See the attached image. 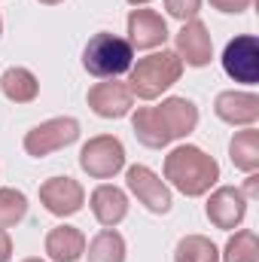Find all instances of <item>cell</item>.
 <instances>
[{"mask_svg": "<svg viewBox=\"0 0 259 262\" xmlns=\"http://www.w3.org/2000/svg\"><path fill=\"white\" fill-rule=\"evenodd\" d=\"M82 256H89V262H125V238L116 229H101Z\"/></svg>", "mask_w": 259, "mask_h": 262, "instance_id": "19", "label": "cell"}, {"mask_svg": "<svg viewBox=\"0 0 259 262\" xmlns=\"http://www.w3.org/2000/svg\"><path fill=\"white\" fill-rule=\"evenodd\" d=\"M28 216V198L18 189H0V229L18 226Z\"/></svg>", "mask_w": 259, "mask_h": 262, "instance_id": "22", "label": "cell"}, {"mask_svg": "<svg viewBox=\"0 0 259 262\" xmlns=\"http://www.w3.org/2000/svg\"><path fill=\"white\" fill-rule=\"evenodd\" d=\"M180 76H183V61L177 58V52L159 49V52H149V55L137 58V64H131L128 89H131V95L140 98V101H156Z\"/></svg>", "mask_w": 259, "mask_h": 262, "instance_id": "3", "label": "cell"}, {"mask_svg": "<svg viewBox=\"0 0 259 262\" xmlns=\"http://www.w3.org/2000/svg\"><path fill=\"white\" fill-rule=\"evenodd\" d=\"M174 43H177V58L189 67H204L213 58V40H210V31L201 18L183 21Z\"/></svg>", "mask_w": 259, "mask_h": 262, "instance_id": "11", "label": "cell"}, {"mask_svg": "<svg viewBox=\"0 0 259 262\" xmlns=\"http://www.w3.org/2000/svg\"><path fill=\"white\" fill-rule=\"evenodd\" d=\"M131 64H134L131 43L119 34H110V31L95 34L82 49V67L98 79H116V76L128 73Z\"/></svg>", "mask_w": 259, "mask_h": 262, "instance_id": "4", "label": "cell"}, {"mask_svg": "<svg viewBox=\"0 0 259 262\" xmlns=\"http://www.w3.org/2000/svg\"><path fill=\"white\" fill-rule=\"evenodd\" d=\"M79 168L95 180H110L125 168V146L113 134H98L79 149Z\"/></svg>", "mask_w": 259, "mask_h": 262, "instance_id": "5", "label": "cell"}, {"mask_svg": "<svg viewBox=\"0 0 259 262\" xmlns=\"http://www.w3.org/2000/svg\"><path fill=\"white\" fill-rule=\"evenodd\" d=\"M213 113L229 125H253L259 119V98L253 92H235V89L220 92L213 101Z\"/></svg>", "mask_w": 259, "mask_h": 262, "instance_id": "14", "label": "cell"}, {"mask_svg": "<svg viewBox=\"0 0 259 262\" xmlns=\"http://www.w3.org/2000/svg\"><path fill=\"white\" fill-rule=\"evenodd\" d=\"M40 3H46V6H55V3H61V0H40Z\"/></svg>", "mask_w": 259, "mask_h": 262, "instance_id": "28", "label": "cell"}, {"mask_svg": "<svg viewBox=\"0 0 259 262\" xmlns=\"http://www.w3.org/2000/svg\"><path fill=\"white\" fill-rule=\"evenodd\" d=\"M223 262H259V238L253 229H241L226 241Z\"/></svg>", "mask_w": 259, "mask_h": 262, "instance_id": "21", "label": "cell"}, {"mask_svg": "<svg viewBox=\"0 0 259 262\" xmlns=\"http://www.w3.org/2000/svg\"><path fill=\"white\" fill-rule=\"evenodd\" d=\"M223 70L235 82H259V43L253 34H241L226 43L223 49Z\"/></svg>", "mask_w": 259, "mask_h": 262, "instance_id": "7", "label": "cell"}, {"mask_svg": "<svg viewBox=\"0 0 259 262\" xmlns=\"http://www.w3.org/2000/svg\"><path fill=\"white\" fill-rule=\"evenodd\" d=\"M0 92L15 104H31L40 95V82L28 67H9L0 76Z\"/></svg>", "mask_w": 259, "mask_h": 262, "instance_id": "17", "label": "cell"}, {"mask_svg": "<svg viewBox=\"0 0 259 262\" xmlns=\"http://www.w3.org/2000/svg\"><path fill=\"white\" fill-rule=\"evenodd\" d=\"M12 259V238L6 235V229H0V262Z\"/></svg>", "mask_w": 259, "mask_h": 262, "instance_id": "25", "label": "cell"}, {"mask_svg": "<svg viewBox=\"0 0 259 262\" xmlns=\"http://www.w3.org/2000/svg\"><path fill=\"white\" fill-rule=\"evenodd\" d=\"M0 34H3V18H0Z\"/></svg>", "mask_w": 259, "mask_h": 262, "instance_id": "30", "label": "cell"}, {"mask_svg": "<svg viewBox=\"0 0 259 262\" xmlns=\"http://www.w3.org/2000/svg\"><path fill=\"white\" fill-rule=\"evenodd\" d=\"M174 262H220V250L204 235H186L174 247Z\"/></svg>", "mask_w": 259, "mask_h": 262, "instance_id": "20", "label": "cell"}, {"mask_svg": "<svg viewBox=\"0 0 259 262\" xmlns=\"http://www.w3.org/2000/svg\"><path fill=\"white\" fill-rule=\"evenodd\" d=\"M256 180H259L256 174H250V177H247V189H244V198H247V195H250V198L256 195Z\"/></svg>", "mask_w": 259, "mask_h": 262, "instance_id": "26", "label": "cell"}, {"mask_svg": "<svg viewBox=\"0 0 259 262\" xmlns=\"http://www.w3.org/2000/svg\"><path fill=\"white\" fill-rule=\"evenodd\" d=\"M229 159L238 171H247L253 174L259 168V131L256 128H247L238 131L232 140H229Z\"/></svg>", "mask_w": 259, "mask_h": 262, "instance_id": "18", "label": "cell"}, {"mask_svg": "<svg viewBox=\"0 0 259 262\" xmlns=\"http://www.w3.org/2000/svg\"><path fill=\"white\" fill-rule=\"evenodd\" d=\"M21 262H43V259H37V256H31V259H21Z\"/></svg>", "mask_w": 259, "mask_h": 262, "instance_id": "29", "label": "cell"}, {"mask_svg": "<svg viewBox=\"0 0 259 262\" xmlns=\"http://www.w3.org/2000/svg\"><path fill=\"white\" fill-rule=\"evenodd\" d=\"M204 213H207V220H210L217 229L232 232V229H238V226L244 223V216H247V198H244L241 189H235V186H220V189L210 192L207 204H204Z\"/></svg>", "mask_w": 259, "mask_h": 262, "instance_id": "10", "label": "cell"}, {"mask_svg": "<svg viewBox=\"0 0 259 262\" xmlns=\"http://www.w3.org/2000/svg\"><path fill=\"white\" fill-rule=\"evenodd\" d=\"M76 140H79V122L73 116H55V119L34 125L25 134V152L34 159H43V156H52Z\"/></svg>", "mask_w": 259, "mask_h": 262, "instance_id": "6", "label": "cell"}, {"mask_svg": "<svg viewBox=\"0 0 259 262\" xmlns=\"http://www.w3.org/2000/svg\"><path fill=\"white\" fill-rule=\"evenodd\" d=\"M165 9L177 21H192V18H198L201 0H165Z\"/></svg>", "mask_w": 259, "mask_h": 262, "instance_id": "23", "label": "cell"}, {"mask_svg": "<svg viewBox=\"0 0 259 262\" xmlns=\"http://www.w3.org/2000/svg\"><path fill=\"white\" fill-rule=\"evenodd\" d=\"M125 183H128L131 195L137 198L146 210H153V213H168L171 210V189H168V183L153 171V168H146V165H131L128 171H125Z\"/></svg>", "mask_w": 259, "mask_h": 262, "instance_id": "8", "label": "cell"}, {"mask_svg": "<svg viewBox=\"0 0 259 262\" xmlns=\"http://www.w3.org/2000/svg\"><path fill=\"white\" fill-rule=\"evenodd\" d=\"M92 213H95V220H98L104 229H116V226L128 216V195H125L119 186L101 183V186L92 192Z\"/></svg>", "mask_w": 259, "mask_h": 262, "instance_id": "15", "label": "cell"}, {"mask_svg": "<svg viewBox=\"0 0 259 262\" xmlns=\"http://www.w3.org/2000/svg\"><path fill=\"white\" fill-rule=\"evenodd\" d=\"M125 28L131 49H159L168 40V25L156 9H131Z\"/></svg>", "mask_w": 259, "mask_h": 262, "instance_id": "13", "label": "cell"}, {"mask_svg": "<svg viewBox=\"0 0 259 262\" xmlns=\"http://www.w3.org/2000/svg\"><path fill=\"white\" fill-rule=\"evenodd\" d=\"M165 180L186 198L207 195L210 186H217V180H220V165L201 146L183 143L165 156Z\"/></svg>", "mask_w": 259, "mask_h": 262, "instance_id": "2", "label": "cell"}, {"mask_svg": "<svg viewBox=\"0 0 259 262\" xmlns=\"http://www.w3.org/2000/svg\"><path fill=\"white\" fill-rule=\"evenodd\" d=\"M89 107L101 119H122L134 107V95L122 79H101L89 89Z\"/></svg>", "mask_w": 259, "mask_h": 262, "instance_id": "9", "label": "cell"}, {"mask_svg": "<svg viewBox=\"0 0 259 262\" xmlns=\"http://www.w3.org/2000/svg\"><path fill=\"white\" fill-rule=\"evenodd\" d=\"M46 253L52 262H76L85 253V235L76 226H55L46 235Z\"/></svg>", "mask_w": 259, "mask_h": 262, "instance_id": "16", "label": "cell"}, {"mask_svg": "<svg viewBox=\"0 0 259 262\" xmlns=\"http://www.w3.org/2000/svg\"><path fill=\"white\" fill-rule=\"evenodd\" d=\"M195 125H198V107L189 98H165L159 107H137V113L131 116L134 137L149 149H162L171 140L192 134Z\"/></svg>", "mask_w": 259, "mask_h": 262, "instance_id": "1", "label": "cell"}, {"mask_svg": "<svg viewBox=\"0 0 259 262\" xmlns=\"http://www.w3.org/2000/svg\"><path fill=\"white\" fill-rule=\"evenodd\" d=\"M250 3H253V0H210V6H213L217 12H226V15H238V12L250 9Z\"/></svg>", "mask_w": 259, "mask_h": 262, "instance_id": "24", "label": "cell"}, {"mask_svg": "<svg viewBox=\"0 0 259 262\" xmlns=\"http://www.w3.org/2000/svg\"><path fill=\"white\" fill-rule=\"evenodd\" d=\"M131 6H146V3H149V0H128Z\"/></svg>", "mask_w": 259, "mask_h": 262, "instance_id": "27", "label": "cell"}, {"mask_svg": "<svg viewBox=\"0 0 259 262\" xmlns=\"http://www.w3.org/2000/svg\"><path fill=\"white\" fill-rule=\"evenodd\" d=\"M40 201L55 216H73L85 204V189L73 177H49L40 186Z\"/></svg>", "mask_w": 259, "mask_h": 262, "instance_id": "12", "label": "cell"}]
</instances>
